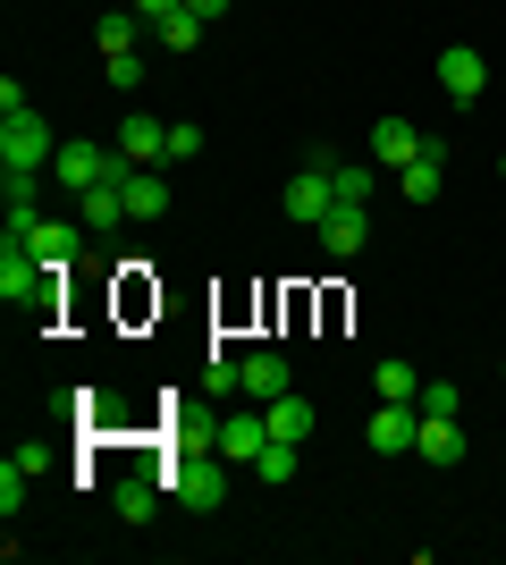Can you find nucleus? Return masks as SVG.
I'll return each instance as SVG.
<instances>
[{
    "label": "nucleus",
    "mask_w": 506,
    "mask_h": 565,
    "mask_svg": "<svg viewBox=\"0 0 506 565\" xmlns=\"http://www.w3.org/2000/svg\"><path fill=\"white\" fill-rule=\"evenodd\" d=\"M60 136L43 127V110L25 102V110H0V169H51Z\"/></svg>",
    "instance_id": "1"
},
{
    "label": "nucleus",
    "mask_w": 506,
    "mask_h": 565,
    "mask_svg": "<svg viewBox=\"0 0 506 565\" xmlns=\"http://www.w3.org/2000/svg\"><path fill=\"white\" fill-rule=\"evenodd\" d=\"M169 490L186 498V507H219V498H228V456H219V439H212V448H194V456H177Z\"/></svg>",
    "instance_id": "2"
},
{
    "label": "nucleus",
    "mask_w": 506,
    "mask_h": 565,
    "mask_svg": "<svg viewBox=\"0 0 506 565\" xmlns=\"http://www.w3.org/2000/svg\"><path fill=\"white\" fill-rule=\"evenodd\" d=\"M337 212V178H330V152H313V161L288 178V220H304V228H321V220Z\"/></svg>",
    "instance_id": "3"
},
{
    "label": "nucleus",
    "mask_w": 506,
    "mask_h": 565,
    "mask_svg": "<svg viewBox=\"0 0 506 565\" xmlns=\"http://www.w3.org/2000/svg\"><path fill=\"white\" fill-rule=\"evenodd\" d=\"M119 152H110V143H60V152H51V178H60V186H68V194H85V186H101V178H119Z\"/></svg>",
    "instance_id": "4"
},
{
    "label": "nucleus",
    "mask_w": 506,
    "mask_h": 565,
    "mask_svg": "<svg viewBox=\"0 0 506 565\" xmlns=\"http://www.w3.org/2000/svg\"><path fill=\"white\" fill-rule=\"evenodd\" d=\"M127 169H161L169 161V118H152V110H127L119 118V143H110Z\"/></svg>",
    "instance_id": "5"
},
{
    "label": "nucleus",
    "mask_w": 506,
    "mask_h": 565,
    "mask_svg": "<svg viewBox=\"0 0 506 565\" xmlns=\"http://www.w3.org/2000/svg\"><path fill=\"white\" fill-rule=\"evenodd\" d=\"M482 85H489V60L473 43H448V51H439V94H448V102H482Z\"/></svg>",
    "instance_id": "6"
},
{
    "label": "nucleus",
    "mask_w": 506,
    "mask_h": 565,
    "mask_svg": "<svg viewBox=\"0 0 506 565\" xmlns=\"http://www.w3.org/2000/svg\"><path fill=\"white\" fill-rule=\"evenodd\" d=\"M313 236H321V254H330V262H355L363 245H372V212H363V203H337Z\"/></svg>",
    "instance_id": "7"
},
{
    "label": "nucleus",
    "mask_w": 506,
    "mask_h": 565,
    "mask_svg": "<svg viewBox=\"0 0 506 565\" xmlns=\"http://www.w3.org/2000/svg\"><path fill=\"white\" fill-rule=\"evenodd\" d=\"M262 448H270V414H262V405H254V414H219V456H228V465L254 472Z\"/></svg>",
    "instance_id": "8"
},
{
    "label": "nucleus",
    "mask_w": 506,
    "mask_h": 565,
    "mask_svg": "<svg viewBox=\"0 0 506 565\" xmlns=\"http://www.w3.org/2000/svg\"><path fill=\"white\" fill-rule=\"evenodd\" d=\"M413 439H422V405H388L372 414V456H413Z\"/></svg>",
    "instance_id": "9"
},
{
    "label": "nucleus",
    "mask_w": 506,
    "mask_h": 565,
    "mask_svg": "<svg viewBox=\"0 0 506 565\" xmlns=\"http://www.w3.org/2000/svg\"><path fill=\"white\" fill-rule=\"evenodd\" d=\"M397 186H406V203H431L439 186H448V136H431L422 152H413L406 169H397Z\"/></svg>",
    "instance_id": "10"
},
{
    "label": "nucleus",
    "mask_w": 506,
    "mask_h": 565,
    "mask_svg": "<svg viewBox=\"0 0 506 565\" xmlns=\"http://www.w3.org/2000/svg\"><path fill=\"white\" fill-rule=\"evenodd\" d=\"M25 245H34V254H43L51 262V270H68V262H76V245H85V220H25Z\"/></svg>",
    "instance_id": "11"
},
{
    "label": "nucleus",
    "mask_w": 506,
    "mask_h": 565,
    "mask_svg": "<svg viewBox=\"0 0 506 565\" xmlns=\"http://www.w3.org/2000/svg\"><path fill=\"white\" fill-rule=\"evenodd\" d=\"M413 456L422 465H464V414H422V439H413Z\"/></svg>",
    "instance_id": "12"
},
{
    "label": "nucleus",
    "mask_w": 506,
    "mask_h": 565,
    "mask_svg": "<svg viewBox=\"0 0 506 565\" xmlns=\"http://www.w3.org/2000/svg\"><path fill=\"white\" fill-rule=\"evenodd\" d=\"M422 143H431V136H422L413 118H380V127H372V161H380V169H406Z\"/></svg>",
    "instance_id": "13"
},
{
    "label": "nucleus",
    "mask_w": 506,
    "mask_h": 565,
    "mask_svg": "<svg viewBox=\"0 0 506 565\" xmlns=\"http://www.w3.org/2000/svg\"><path fill=\"white\" fill-rule=\"evenodd\" d=\"M119 194H127V220H161L169 212V178L161 169H119Z\"/></svg>",
    "instance_id": "14"
},
{
    "label": "nucleus",
    "mask_w": 506,
    "mask_h": 565,
    "mask_svg": "<svg viewBox=\"0 0 506 565\" xmlns=\"http://www.w3.org/2000/svg\"><path fill=\"white\" fill-rule=\"evenodd\" d=\"M101 68H110V60H136V51H144V18H136V9H101Z\"/></svg>",
    "instance_id": "15"
},
{
    "label": "nucleus",
    "mask_w": 506,
    "mask_h": 565,
    "mask_svg": "<svg viewBox=\"0 0 506 565\" xmlns=\"http://www.w3.org/2000/svg\"><path fill=\"white\" fill-rule=\"evenodd\" d=\"M0 203H9V228L43 220L34 212V203H43V169H0Z\"/></svg>",
    "instance_id": "16"
},
{
    "label": "nucleus",
    "mask_w": 506,
    "mask_h": 565,
    "mask_svg": "<svg viewBox=\"0 0 506 565\" xmlns=\"http://www.w3.org/2000/svg\"><path fill=\"white\" fill-rule=\"evenodd\" d=\"M76 220H85V228H119V220H127V194H119V178H101V186H85V194H76Z\"/></svg>",
    "instance_id": "17"
},
{
    "label": "nucleus",
    "mask_w": 506,
    "mask_h": 565,
    "mask_svg": "<svg viewBox=\"0 0 506 565\" xmlns=\"http://www.w3.org/2000/svg\"><path fill=\"white\" fill-rule=\"evenodd\" d=\"M372 388H380L388 405H413V397H422V372H413L406 354H380V372H372Z\"/></svg>",
    "instance_id": "18"
},
{
    "label": "nucleus",
    "mask_w": 506,
    "mask_h": 565,
    "mask_svg": "<svg viewBox=\"0 0 506 565\" xmlns=\"http://www.w3.org/2000/svg\"><path fill=\"white\" fill-rule=\"evenodd\" d=\"M245 397H254V405L288 397V363H279V354H245Z\"/></svg>",
    "instance_id": "19"
},
{
    "label": "nucleus",
    "mask_w": 506,
    "mask_h": 565,
    "mask_svg": "<svg viewBox=\"0 0 506 565\" xmlns=\"http://www.w3.org/2000/svg\"><path fill=\"white\" fill-rule=\"evenodd\" d=\"M262 414H270V439H295V448H304V430H313V405L295 397V388H288V397H270Z\"/></svg>",
    "instance_id": "20"
},
{
    "label": "nucleus",
    "mask_w": 506,
    "mask_h": 565,
    "mask_svg": "<svg viewBox=\"0 0 506 565\" xmlns=\"http://www.w3.org/2000/svg\"><path fill=\"white\" fill-rule=\"evenodd\" d=\"M337 178V203H372V186H380V161H330Z\"/></svg>",
    "instance_id": "21"
},
{
    "label": "nucleus",
    "mask_w": 506,
    "mask_h": 565,
    "mask_svg": "<svg viewBox=\"0 0 506 565\" xmlns=\"http://www.w3.org/2000/svg\"><path fill=\"white\" fill-rule=\"evenodd\" d=\"M203 34H212V25L194 18V9H177V18H161V25H152V43H161V51H194Z\"/></svg>",
    "instance_id": "22"
},
{
    "label": "nucleus",
    "mask_w": 506,
    "mask_h": 565,
    "mask_svg": "<svg viewBox=\"0 0 506 565\" xmlns=\"http://www.w3.org/2000/svg\"><path fill=\"white\" fill-rule=\"evenodd\" d=\"M254 472H262V481H279V490H288V481H295V439H270V448L254 456Z\"/></svg>",
    "instance_id": "23"
},
{
    "label": "nucleus",
    "mask_w": 506,
    "mask_h": 565,
    "mask_svg": "<svg viewBox=\"0 0 506 565\" xmlns=\"http://www.w3.org/2000/svg\"><path fill=\"white\" fill-rule=\"evenodd\" d=\"M413 405H422V414H464V388H456V380H422V397H413Z\"/></svg>",
    "instance_id": "24"
},
{
    "label": "nucleus",
    "mask_w": 506,
    "mask_h": 565,
    "mask_svg": "<svg viewBox=\"0 0 506 565\" xmlns=\"http://www.w3.org/2000/svg\"><path fill=\"white\" fill-rule=\"evenodd\" d=\"M25 490H34V472H25L18 456H9V465H0V507H9V515H18V507H25Z\"/></svg>",
    "instance_id": "25"
},
{
    "label": "nucleus",
    "mask_w": 506,
    "mask_h": 565,
    "mask_svg": "<svg viewBox=\"0 0 506 565\" xmlns=\"http://www.w3.org/2000/svg\"><path fill=\"white\" fill-rule=\"evenodd\" d=\"M203 152V127L194 118H169V161H194Z\"/></svg>",
    "instance_id": "26"
},
{
    "label": "nucleus",
    "mask_w": 506,
    "mask_h": 565,
    "mask_svg": "<svg viewBox=\"0 0 506 565\" xmlns=\"http://www.w3.org/2000/svg\"><path fill=\"white\" fill-rule=\"evenodd\" d=\"M119 515H127V523L152 515V481H127V490H119Z\"/></svg>",
    "instance_id": "27"
},
{
    "label": "nucleus",
    "mask_w": 506,
    "mask_h": 565,
    "mask_svg": "<svg viewBox=\"0 0 506 565\" xmlns=\"http://www.w3.org/2000/svg\"><path fill=\"white\" fill-rule=\"evenodd\" d=\"M144 68H152L144 51H136V60H110V85H119V94H136V85H144Z\"/></svg>",
    "instance_id": "28"
},
{
    "label": "nucleus",
    "mask_w": 506,
    "mask_h": 565,
    "mask_svg": "<svg viewBox=\"0 0 506 565\" xmlns=\"http://www.w3.org/2000/svg\"><path fill=\"white\" fill-rule=\"evenodd\" d=\"M127 9H136V18H144V25H161V18H177L186 0H127Z\"/></svg>",
    "instance_id": "29"
},
{
    "label": "nucleus",
    "mask_w": 506,
    "mask_h": 565,
    "mask_svg": "<svg viewBox=\"0 0 506 565\" xmlns=\"http://www.w3.org/2000/svg\"><path fill=\"white\" fill-rule=\"evenodd\" d=\"M186 9H194L203 25H219V18H228V0H186Z\"/></svg>",
    "instance_id": "30"
},
{
    "label": "nucleus",
    "mask_w": 506,
    "mask_h": 565,
    "mask_svg": "<svg viewBox=\"0 0 506 565\" xmlns=\"http://www.w3.org/2000/svg\"><path fill=\"white\" fill-rule=\"evenodd\" d=\"M498 178H506V161H498Z\"/></svg>",
    "instance_id": "31"
},
{
    "label": "nucleus",
    "mask_w": 506,
    "mask_h": 565,
    "mask_svg": "<svg viewBox=\"0 0 506 565\" xmlns=\"http://www.w3.org/2000/svg\"><path fill=\"white\" fill-rule=\"evenodd\" d=\"M498 380H506V363H498Z\"/></svg>",
    "instance_id": "32"
}]
</instances>
